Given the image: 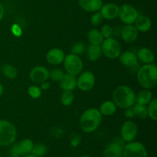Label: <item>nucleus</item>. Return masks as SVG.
Masks as SVG:
<instances>
[{"mask_svg":"<svg viewBox=\"0 0 157 157\" xmlns=\"http://www.w3.org/2000/svg\"><path fill=\"white\" fill-rule=\"evenodd\" d=\"M152 99H153V94L148 89H144L140 91L137 95H136V104H141V105H148Z\"/></svg>","mask_w":157,"mask_h":157,"instance_id":"b1692460","label":"nucleus"},{"mask_svg":"<svg viewBox=\"0 0 157 157\" xmlns=\"http://www.w3.org/2000/svg\"><path fill=\"white\" fill-rule=\"evenodd\" d=\"M102 21L103 17L102 15H101V12H94V14L91 16V18H90V22H91V24L94 26L100 25L101 24V22H102Z\"/></svg>","mask_w":157,"mask_h":157,"instance_id":"72a5a7b5","label":"nucleus"},{"mask_svg":"<svg viewBox=\"0 0 157 157\" xmlns=\"http://www.w3.org/2000/svg\"><path fill=\"white\" fill-rule=\"evenodd\" d=\"M3 93H4V87H3L2 84L0 83V98H1L2 96Z\"/></svg>","mask_w":157,"mask_h":157,"instance_id":"a19ab883","label":"nucleus"},{"mask_svg":"<svg viewBox=\"0 0 157 157\" xmlns=\"http://www.w3.org/2000/svg\"><path fill=\"white\" fill-rule=\"evenodd\" d=\"M0 157H1V156H0Z\"/></svg>","mask_w":157,"mask_h":157,"instance_id":"a18cd8bd","label":"nucleus"},{"mask_svg":"<svg viewBox=\"0 0 157 157\" xmlns=\"http://www.w3.org/2000/svg\"><path fill=\"white\" fill-rule=\"evenodd\" d=\"M99 111L104 116H112L117 111V106L113 101H106L101 105Z\"/></svg>","mask_w":157,"mask_h":157,"instance_id":"393cba45","label":"nucleus"},{"mask_svg":"<svg viewBox=\"0 0 157 157\" xmlns=\"http://www.w3.org/2000/svg\"><path fill=\"white\" fill-rule=\"evenodd\" d=\"M137 81L144 89L153 88L157 84V67L155 64H147L141 66L136 73Z\"/></svg>","mask_w":157,"mask_h":157,"instance_id":"7ed1b4c3","label":"nucleus"},{"mask_svg":"<svg viewBox=\"0 0 157 157\" xmlns=\"http://www.w3.org/2000/svg\"><path fill=\"white\" fill-rule=\"evenodd\" d=\"M148 111V117L153 121H157V99L153 98L149 103V106L147 107Z\"/></svg>","mask_w":157,"mask_h":157,"instance_id":"c85d7f7f","label":"nucleus"},{"mask_svg":"<svg viewBox=\"0 0 157 157\" xmlns=\"http://www.w3.org/2000/svg\"><path fill=\"white\" fill-rule=\"evenodd\" d=\"M120 61L123 65L129 68H133L138 65V58L136 54L133 52L127 51L121 53L119 56Z\"/></svg>","mask_w":157,"mask_h":157,"instance_id":"f3484780","label":"nucleus"},{"mask_svg":"<svg viewBox=\"0 0 157 157\" xmlns=\"http://www.w3.org/2000/svg\"><path fill=\"white\" fill-rule=\"evenodd\" d=\"M59 82L60 87L64 90L72 91L77 87L76 76L69 75V74H64V77Z\"/></svg>","mask_w":157,"mask_h":157,"instance_id":"6ab92c4d","label":"nucleus"},{"mask_svg":"<svg viewBox=\"0 0 157 157\" xmlns=\"http://www.w3.org/2000/svg\"><path fill=\"white\" fill-rule=\"evenodd\" d=\"M95 81L96 78L91 71H82L77 79V87L83 91H90L94 87Z\"/></svg>","mask_w":157,"mask_h":157,"instance_id":"9d476101","label":"nucleus"},{"mask_svg":"<svg viewBox=\"0 0 157 157\" xmlns=\"http://www.w3.org/2000/svg\"><path fill=\"white\" fill-rule=\"evenodd\" d=\"M138 60L144 63V64H152L155 61V55L150 49L147 48H141L137 52Z\"/></svg>","mask_w":157,"mask_h":157,"instance_id":"aec40b11","label":"nucleus"},{"mask_svg":"<svg viewBox=\"0 0 157 157\" xmlns=\"http://www.w3.org/2000/svg\"><path fill=\"white\" fill-rule=\"evenodd\" d=\"M62 157H68V156H62Z\"/></svg>","mask_w":157,"mask_h":157,"instance_id":"c03bdc74","label":"nucleus"},{"mask_svg":"<svg viewBox=\"0 0 157 157\" xmlns=\"http://www.w3.org/2000/svg\"><path fill=\"white\" fill-rule=\"evenodd\" d=\"M101 32L104 38H110L113 35V31L111 26L109 25H103L102 29H101Z\"/></svg>","mask_w":157,"mask_h":157,"instance_id":"f704fd0d","label":"nucleus"},{"mask_svg":"<svg viewBox=\"0 0 157 157\" xmlns=\"http://www.w3.org/2000/svg\"><path fill=\"white\" fill-rule=\"evenodd\" d=\"M80 7L87 12H96L100 11L103 6L102 0H79Z\"/></svg>","mask_w":157,"mask_h":157,"instance_id":"a211bd4d","label":"nucleus"},{"mask_svg":"<svg viewBox=\"0 0 157 157\" xmlns=\"http://www.w3.org/2000/svg\"><path fill=\"white\" fill-rule=\"evenodd\" d=\"M47 153V147L43 144H34L31 154L37 157H41L45 155Z\"/></svg>","mask_w":157,"mask_h":157,"instance_id":"c756f323","label":"nucleus"},{"mask_svg":"<svg viewBox=\"0 0 157 157\" xmlns=\"http://www.w3.org/2000/svg\"><path fill=\"white\" fill-rule=\"evenodd\" d=\"M23 157H37V156H34V155L32 154H29V155H26V156H24Z\"/></svg>","mask_w":157,"mask_h":157,"instance_id":"79ce46f5","label":"nucleus"},{"mask_svg":"<svg viewBox=\"0 0 157 157\" xmlns=\"http://www.w3.org/2000/svg\"><path fill=\"white\" fill-rule=\"evenodd\" d=\"M64 75V72L60 68H55L49 72V78L54 81H60Z\"/></svg>","mask_w":157,"mask_h":157,"instance_id":"2f4dec72","label":"nucleus"},{"mask_svg":"<svg viewBox=\"0 0 157 157\" xmlns=\"http://www.w3.org/2000/svg\"><path fill=\"white\" fill-rule=\"evenodd\" d=\"M12 33H13L14 35L17 37H20L21 36V33H22V30H21V27L16 24L14 25H12Z\"/></svg>","mask_w":157,"mask_h":157,"instance_id":"e433bc0d","label":"nucleus"},{"mask_svg":"<svg viewBox=\"0 0 157 157\" xmlns=\"http://www.w3.org/2000/svg\"><path fill=\"white\" fill-rule=\"evenodd\" d=\"M75 100V95L73 92L69 90H64L61 95V102L65 107L71 105Z\"/></svg>","mask_w":157,"mask_h":157,"instance_id":"cd10ccee","label":"nucleus"},{"mask_svg":"<svg viewBox=\"0 0 157 157\" xmlns=\"http://www.w3.org/2000/svg\"><path fill=\"white\" fill-rule=\"evenodd\" d=\"M138 134L137 125L132 121L124 123L121 129V138L125 142H132L136 138Z\"/></svg>","mask_w":157,"mask_h":157,"instance_id":"9b49d317","label":"nucleus"},{"mask_svg":"<svg viewBox=\"0 0 157 157\" xmlns=\"http://www.w3.org/2000/svg\"><path fill=\"white\" fill-rule=\"evenodd\" d=\"M81 157H90V156H87V155H84V156H81Z\"/></svg>","mask_w":157,"mask_h":157,"instance_id":"37998d69","label":"nucleus"},{"mask_svg":"<svg viewBox=\"0 0 157 157\" xmlns=\"http://www.w3.org/2000/svg\"><path fill=\"white\" fill-rule=\"evenodd\" d=\"M123 157H149L145 146L140 142L132 141L126 144L123 150Z\"/></svg>","mask_w":157,"mask_h":157,"instance_id":"0eeeda50","label":"nucleus"},{"mask_svg":"<svg viewBox=\"0 0 157 157\" xmlns=\"http://www.w3.org/2000/svg\"><path fill=\"white\" fill-rule=\"evenodd\" d=\"M138 35L139 32L133 25H126V26H124L121 31L122 39L128 44L134 42L137 39Z\"/></svg>","mask_w":157,"mask_h":157,"instance_id":"2eb2a0df","label":"nucleus"},{"mask_svg":"<svg viewBox=\"0 0 157 157\" xmlns=\"http://www.w3.org/2000/svg\"><path fill=\"white\" fill-rule=\"evenodd\" d=\"M34 143L30 139H24L15 144L12 147V154L18 155V156H26L31 154L32 148H33Z\"/></svg>","mask_w":157,"mask_h":157,"instance_id":"ddd939ff","label":"nucleus"},{"mask_svg":"<svg viewBox=\"0 0 157 157\" xmlns=\"http://www.w3.org/2000/svg\"><path fill=\"white\" fill-rule=\"evenodd\" d=\"M102 55L101 45H93L89 44L86 49V55L87 58L90 61H96L101 58Z\"/></svg>","mask_w":157,"mask_h":157,"instance_id":"4be33fe9","label":"nucleus"},{"mask_svg":"<svg viewBox=\"0 0 157 157\" xmlns=\"http://www.w3.org/2000/svg\"><path fill=\"white\" fill-rule=\"evenodd\" d=\"M28 93L30 95V97L34 99H38L41 97V90L40 87H37V86L32 85L30 86L28 89Z\"/></svg>","mask_w":157,"mask_h":157,"instance_id":"473e14b6","label":"nucleus"},{"mask_svg":"<svg viewBox=\"0 0 157 157\" xmlns=\"http://www.w3.org/2000/svg\"><path fill=\"white\" fill-rule=\"evenodd\" d=\"M81 142V137L80 135L76 134V133H73L71 136H70V144L71 146L73 147H77L79 146V144Z\"/></svg>","mask_w":157,"mask_h":157,"instance_id":"c9c22d12","label":"nucleus"},{"mask_svg":"<svg viewBox=\"0 0 157 157\" xmlns=\"http://www.w3.org/2000/svg\"><path fill=\"white\" fill-rule=\"evenodd\" d=\"M100 11H101L100 12H101L103 18H105L107 20H112L118 16L119 6L113 2L106 3V4L103 5Z\"/></svg>","mask_w":157,"mask_h":157,"instance_id":"4468645a","label":"nucleus"},{"mask_svg":"<svg viewBox=\"0 0 157 157\" xmlns=\"http://www.w3.org/2000/svg\"><path fill=\"white\" fill-rule=\"evenodd\" d=\"M71 51V54L79 56V55H82L85 51V45L81 41H78L72 45Z\"/></svg>","mask_w":157,"mask_h":157,"instance_id":"7c9ffc66","label":"nucleus"},{"mask_svg":"<svg viewBox=\"0 0 157 157\" xmlns=\"http://www.w3.org/2000/svg\"><path fill=\"white\" fill-rule=\"evenodd\" d=\"M65 55L64 52L60 48H52L49 51L46 55L47 61L52 65H58L64 61Z\"/></svg>","mask_w":157,"mask_h":157,"instance_id":"dca6fc26","label":"nucleus"},{"mask_svg":"<svg viewBox=\"0 0 157 157\" xmlns=\"http://www.w3.org/2000/svg\"><path fill=\"white\" fill-rule=\"evenodd\" d=\"M133 109L135 113V117H137L141 119H145V118L148 117V111H147V107L146 105L136 104L133 106Z\"/></svg>","mask_w":157,"mask_h":157,"instance_id":"bb28decb","label":"nucleus"},{"mask_svg":"<svg viewBox=\"0 0 157 157\" xmlns=\"http://www.w3.org/2000/svg\"><path fill=\"white\" fill-rule=\"evenodd\" d=\"M63 62L67 74L77 76L82 72L84 64L82 60L78 55L69 54L66 55Z\"/></svg>","mask_w":157,"mask_h":157,"instance_id":"39448f33","label":"nucleus"},{"mask_svg":"<svg viewBox=\"0 0 157 157\" xmlns=\"http://www.w3.org/2000/svg\"><path fill=\"white\" fill-rule=\"evenodd\" d=\"M124 114H125L126 117L130 118V119L135 117V113H134V111H133V107H129V108L127 109H125V113H124Z\"/></svg>","mask_w":157,"mask_h":157,"instance_id":"4c0bfd02","label":"nucleus"},{"mask_svg":"<svg viewBox=\"0 0 157 157\" xmlns=\"http://www.w3.org/2000/svg\"><path fill=\"white\" fill-rule=\"evenodd\" d=\"M139 13L133 6L129 4H124L119 7L118 17L121 21L125 25H133L137 18Z\"/></svg>","mask_w":157,"mask_h":157,"instance_id":"6e6552de","label":"nucleus"},{"mask_svg":"<svg viewBox=\"0 0 157 157\" xmlns=\"http://www.w3.org/2000/svg\"><path fill=\"white\" fill-rule=\"evenodd\" d=\"M135 27L138 32H147L150 29L152 26V21L149 17L146 15H138L135 21Z\"/></svg>","mask_w":157,"mask_h":157,"instance_id":"412c9836","label":"nucleus"},{"mask_svg":"<svg viewBox=\"0 0 157 157\" xmlns=\"http://www.w3.org/2000/svg\"><path fill=\"white\" fill-rule=\"evenodd\" d=\"M102 122V115L99 110L91 107L86 110L80 118V127L83 132L90 133L98 130Z\"/></svg>","mask_w":157,"mask_h":157,"instance_id":"f03ea898","label":"nucleus"},{"mask_svg":"<svg viewBox=\"0 0 157 157\" xmlns=\"http://www.w3.org/2000/svg\"><path fill=\"white\" fill-rule=\"evenodd\" d=\"M29 78L35 84H41L49 78V71L44 66H35L29 73Z\"/></svg>","mask_w":157,"mask_h":157,"instance_id":"f8f14e48","label":"nucleus"},{"mask_svg":"<svg viewBox=\"0 0 157 157\" xmlns=\"http://www.w3.org/2000/svg\"><path fill=\"white\" fill-rule=\"evenodd\" d=\"M121 137H116L106 147L104 157H123V150L126 144Z\"/></svg>","mask_w":157,"mask_h":157,"instance_id":"1a4fd4ad","label":"nucleus"},{"mask_svg":"<svg viewBox=\"0 0 157 157\" xmlns=\"http://www.w3.org/2000/svg\"><path fill=\"white\" fill-rule=\"evenodd\" d=\"M17 130L15 126L6 120H0V147H9L15 143Z\"/></svg>","mask_w":157,"mask_h":157,"instance_id":"20e7f679","label":"nucleus"},{"mask_svg":"<svg viewBox=\"0 0 157 157\" xmlns=\"http://www.w3.org/2000/svg\"><path fill=\"white\" fill-rule=\"evenodd\" d=\"M49 87H50V83L48 82L47 81L41 83V87H40V88H41V90H48Z\"/></svg>","mask_w":157,"mask_h":157,"instance_id":"58836bf2","label":"nucleus"},{"mask_svg":"<svg viewBox=\"0 0 157 157\" xmlns=\"http://www.w3.org/2000/svg\"><path fill=\"white\" fill-rule=\"evenodd\" d=\"M102 53L110 59L119 58L121 54V45L119 41L113 38H107L103 41L101 44Z\"/></svg>","mask_w":157,"mask_h":157,"instance_id":"423d86ee","label":"nucleus"},{"mask_svg":"<svg viewBox=\"0 0 157 157\" xmlns=\"http://www.w3.org/2000/svg\"><path fill=\"white\" fill-rule=\"evenodd\" d=\"M2 72L5 77L11 80L15 79L18 76V71L16 67L10 64H5L2 67Z\"/></svg>","mask_w":157,"mask_h":157,"instance_id":"a878e982","label":"nucleus"},{"mask_svg":"<svg viewBox=\"0 0 157 157\" xmlns=\"http://www.w3.org/2000/svg\"><path fill=\"white\" fill-rule=\"evenodd\" d=\"M112 99L117 107L125 110L134 105L136 103V94L130 87L121 85L113 90Z\"/></svg>","mask_w":157,"mask_h":157,"instance_id":"f257e3e1","label":"nucleus"},{"mask_svg":"<svg viewBox=\"0 0 157 157\" xmlns=\"http://www.w3.org/2000/svg\"><path fill=\"white\" fill-rule=\"evenodd\" d=\"M87 40L90 44L101 45L104 40V38L103 37L101 31L94 29L89 31L87 33Z\"/></svg>","mask_w":157,"mask_h":157,"instance_id":"5701e85b","label":"nucleus"},{"mask_svg":"<svg viewBox=\"0 0 157 157\" xmlns=\"http://www.w3.org/2000/svg\"><path fill=\"white\" fill-rule=\"evenodd\" d=\"M4 14H5V9L3 5L0 2V21H2V19L4 17Z\"/></svg>","mask_w":157,"mask_h":157,"instance_id":"ea45409f","label":"nucleus"}]
</instances>
